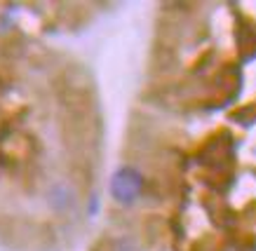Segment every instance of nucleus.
Wrapping results in <instances>:
<instances>
[{
	"instance_id": "1",
	"label": "nucleus",
	"mask_w": 256,
	"mask_h": 251,
	"mask_svg": "<svg viewBox=\"0 0 256 251\" xmlns=\"http://www.w3.org/2000/svg\"><path fill=\"white\" fill-rule=\"evenodd\" d=\"M144 188H146L144 174L132 165L118 167L116 172H113V176H110V183H108L110 197H113L118 204H122V207H132V204L144 195Z\"/></svg>"
}]
</instances>
